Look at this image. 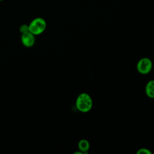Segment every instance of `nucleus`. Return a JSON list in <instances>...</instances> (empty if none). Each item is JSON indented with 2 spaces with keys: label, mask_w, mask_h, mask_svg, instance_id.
<instances>
[{
  "label": "nucleus",
  "mask_w": 154,
  "mask_h": 154,
  "mask_svg": "<svg viewBox=\"0 0 154 154\" xmlns=\"http://www.w3.org/2000/svg\"><path fill=\"white\" fill-rule=\"evenodd\" d=\"M93 106V100L91 96L86 93L79 94L76 100V107L82 112H87Z\"/></svg>",
  "instance_id": "1"
},
{
  "label": "nucleus",
  "mask_w": 154,
  "mask_h": 154,
  "mask_svg": "<svg viewBox=\"0 0 154 154\" xmlns=\"http://www.w3.org/2000/svg\"><path fill=\"white\" fill-rule=\"evenodd\" d=\"M46 20L41 17H37L34 18L29 23V31L35 36L42 34L46 28Z\"/></svg>",
  "instance_id": "2"
},
{
  "label": "nucleus",
  "mask_w": 154,
  "mask_h": 154,
  "mask_svg": "<svg viewBox=\"0 0 154 154\" xmlns=\"http://www.w3.org/2000/svg\"><path fill=\"white\" fill-rule=\"evenodd\" d=\"M153 67L152 60L147 57L141 58L137 63V69L142 75H146L150 73Z\"/></svg>",
  "instance_id": "3"
},
{
  "label": "nucleus",
  "mask_w": 154,
  "mask_h": 154,
  "mask_svg": "<svg viewBox=\"0 0 154 154\" xmlns=\"http://www.w3.org/2000/svg\"><path fill=\"white\" fill-rule=\"evenodd\" d=\"M20 40L22 44L26 48H31L33 46L35 42V35L29 31L21 34Z\"/></svg>",
  "instance_id": "4"
},
{
  "label": "nucleus",
  "mask_w": 154,
  "mask_h": 154,
  "mask_svg": "<svg viewBox=\"0 0 154 154\" xmlns=\"http://www.w3.org/2000/svg\"><path fill=\"white\" fill-rule=\"evenodd\" d=\"M145 93L149 98H154V79L147 82L145 87Z\"/></svg>",
  "instance_id": "5"
},
{
  "label": "nucleus",
  "mask_w": 154,
  "mask_h": 154,
  "mask_svg": "<svg viewBox=\"0 0 154 154\" xmlns=\"http://www.w3.org/2000/svg\"><path fill=\"white\" fill-rule=\"evenodd\" d=\"M78 147L83 153H87L90 149V143L85 139H82L78 142Z\"/></svg>",
  "instance_id": "6"
},
{
  "label": "nucleus",
  "mask_w": 154,
  "mask_h": 154,
  "mask_svg": "<svg viewBox=\"0 0 154 154\" xmlns=\"http://www.w3.org/2000/svg\"><path fill=\"white\" fill-rule=\"evenodd\" d=\"M19 31L21 34L29 32V26L27 24H22L19 27Z\"/></svg>",
  "instance_id": "7"
},
{
  "label": "nucleus",
  "mask_w": 154,
  "mask_h": 154,
  "mask_svg": "<svg viewBox=\"0 0 154 154\" xmlns=\"http://www.w3.org/2000/svg\"><path fill=\"white\" fill-rule=\"evenodd\" d=\"M137 154H151L152 152L147 148H141L137 152Z\"/></svg>",
  "instance_id": "8"
},
{
  "label": "nucleus",
  "mask_w": 154,
  "mask_h": 154,
  "mask_svg": "<svg viewBox=\"0 0 154 154\" xmlns=\"http://www.w3.org/2000/svg\"><path fill=\"white\" fill-rule=\"evenodd\" d=\"M2 1V0H0V1Z\"/></svg>",
  "instance_id": "9"
}]
</instances>
